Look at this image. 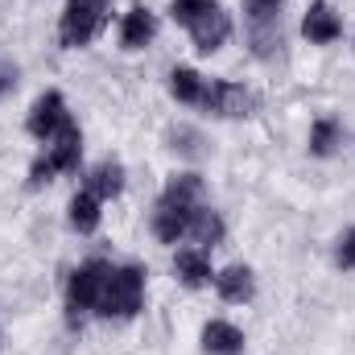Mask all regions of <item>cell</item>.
<instances>
[{
	"instance_id": "obj_1",
	"label": "cell",
	"mask_w": 355,
	"mask_h": 355,
	"mask_svg": "<svg viewBox=\"0 0 355 355\" xmlns=\"http://www.w3.org/2000/svg\"><path fill=\"white\" fill-rule=\"evenodd\" d=\"M141 306H145V268L141 265H112L95 314H99V318L128 322V318L141 314Z\"/></svg>"
},
{
	"instance_id": "obj_2",
	"label": "cell",
	"mask_w": 355,
	"mask_h": 355,
	"mask_svg": "<svg viewBox=\"0 0 355 355\" xmlns=\"http://www.w3.org/2000/svg\"><path fill=\"white\" fill-rule=\"evenodd\" d=\"M107 272H112V265L99 257L71 272V281H67V322L71 327H83V318L99 310V293H103Z\"/></svg>"
},
{
	"instance_id": "obj_3",
	"label": "cell",
	"mask_w": 355,
	"mask_h": 355,
	"mask_svg": "<svg viewBox=\"0 0 355 355\" xmlns=\"http://www.w3.org/2000/svg\"><path fill=\"white\" fill-rule=\"evenodd\" d=\"M112 12V0H67V12L58 21V42L67 50H79V46H91L95 33L103 29Z\"/></svg>"
},
{
	"instance_id": "obj_4",
	"label": "cell",
	"mask_w": 355,
	"mask_h": 355,
	"mask_svg": "<svg viewBox=\"0 0 355 355\" xmlns=\"http://www.w3.org/2000/svg\"><path fill=\"white\" fill-rule=\"evenodd\" d=\"M257 91H248L244 83H232V79H207L202 91V103L211 116H223V120H240V116H252L257 112Z\"/></svg>"
},
{
	"instance_id": "obj_5",
	"label": "cell",
	"mask_w": 355,
	"mask_h": 355,
	"mask_svg": "<svg viewBox=\"0 0 355 355\" xmlns=\"http://www.w3.org/2000/svg\"><path fill=\"white\" fill-rule=\"evenodd\" d=\"M67 120H71V112H67V99H62V91H46V95H37V99H33L25 128H29V137H33V141L50 145Z\"/></svg>"
},
{
	"instance_id": "obj_6",
	"label": "cell",
	"mask_w": 355,
	"mask_h": 355,
	"mask_svg": "<svg viewBox=\"0 0 355 355\" xmlns=\"http://www.w3.org/2000/svg\"><path fill=\"white\" fill-rule=\"evenodd\" d=\"M202 202H174V198H157V211H153V236L162 244H178L190 236V219Z\"/></svg>"
},
{
	"instance_id": "obj_7",
	"label": "cell",
	"mask_w": 355,
	"mask_h": 355,
	"mask_svg": "<svg viewBox=\"0 0 355 355\" xmlns=\"http://www.w3.org/2000/svg\"><path fill=\"white\" fill-rule=\"evenodd\" d=\"M58 174H75L79 170V162H83V132H79V124L75 120H67L62 128H58V137L46 145V153H42Z\"/></svg>"
},
{
	"instance_id": "obj_8",
	"label": "cell",
	"mask_w": 355,
	"mask_h": 355,
	"mask_svg": "<svg viewBox=\"0 0 355 355\" xmlns=\"http://www.w3.org/2000/svg\"><path fill=\"white\" fill-rule=\"evenodd\" d=\"M302 33H306V42H314V46H331V42L343 37V17H339L327 0H314V4L306 8V17H302Z\"/></svg>"
},
{
	"instance_id": "obj_9",
	"label": "cell",
	"mask_w": 355,
	"mask_h": 355,
	"mask_svg": "<svg viewBox=\"0 0 355 355\" xmlns=\"http://www.w3.org/2000/svg\"><path fill=\"white\" fill-rule=\"evenodd\" d=\"M153 37H157V12L145 8V4H132L120 21V46L124 50H145V46H153Z\"/></svg>"
},
{
	"instance_id": "obj_10",
	"label": "cell",
	"mask_w": 355,
	"mask_h": 355,
	"mask_svg": "<svg viewBox=\"0 0 355 355\" xmlns=\"http://www.w3.org/2000/svg\"><path fill=\"white\" fill-rule=\"evenodd\" d=\"M186 33L194 37V50H198V54H215V50H223L227 37H232V17H227L223 8H211V12H207L202 21H194Z\"/></svg>"
},
{
	"instance_id": "obj_11",
	"label": "cell",
	"mask_w": 355,
	"mask_h": 355,
	"mask_svg": "<svg viewBox=\"0 0 355 355\" xmlns=\"http://www.w3.org/2000/svg\"><path fill=\"white\" fill-rule=\"evenodd\" d=\"M215 289H219L223 302L244 306V302H252V293H257V277H252L248 265H227L223 272H215Z\"/></svg>"
},
{
	"instance_id": "obj_12",
	"label": "cell",
	"mask_w": 355,
	"mask_h": 355,
	"mask_svg": "<svg viewBox=\"0 0 355 355\" xmlns=\"http://www.w3.org/2000/svg\"><path fill=\"white\" fill-rule=\"evenodd\" d=\"M202 352L207 355H244V331L236 322L211 318L202 327Z\"/></svg>"
},
{
	"instance_id": "obj_13",
	"label": "cell",
	"mask_w": 355,
	"mask_h": 355,
	"mask_svg": "<svg viewBox=\"0 0 355 355\" xmlns=\"http://www.w3.org/2000/svg\"><path fill=\"white\" fill-rule=\"evenodd\" d=\"M174 272L182 277V285H190V289H202L207 281H215L207 248H178V257H174Z\"/></svg>"
},
{
	"instance_id": "obj_14",
	"label": "cell",
	"mask_w": 355,
	"mask_h": 355,
	"mask_svg": "<svg viewBox=\"0 0 355 355\" xmlns=\"http://www.w3.org/2000/svg\"><path fill=\"white\" fill-rule=\"evenodd\" d=\"M83 190H91L99 202L116 198V194L124 190V166H120V162H112V157H107V162H99V166L87 174V186H83Z\"/></svg>"
},
{
	"instance_id": "obj_15",
	"label": "cell",
	"mask_w": 355,
	"mask_h": 355,
	"mask_svg": "<svg viewBox=\"0 0 355 355\" xmlns=\"http://www.w3.org/2000/svg\"><path fill=\"white\" fill-rule=\"evenodd\" d=\"M202 91H207V79H202L194 67H174V71H170V95H174L178 103L198 107V103H202Z\"/></svg>"
},
{
	"instance_id": "obj_16",
	"label": "cell",
	"mask_w": 355,
	"mask_h": 355,
	"mask_svg": "<svg viewBox=\"0 0 355 355\" xmlns=\"http://www.w3.org/2000/svg\"><path fill=\"white\" fill-rule=\"evenodd\" d=\"M67 219H71V227H75L79 236H91V232L99 227V198H95L91 190H79V194L71 198V207H67Z\"/></svg>"
},
{
	"instance_id": "obj_17",
	"label": "cell",
	"mask_w": 355,
	"mask_h": 355,
	"mask_svg": "<svg viewBox=\"0 0 355 355\" xmlns=\"http://www.w3.org/2000/svg\"><path fill=\"white\" fill-rule=\"evenodd\" d=\"M223 219H219V211H211V207H198L194 211V219H190V236L198 240V248H215L219 240H223Z\"/></svg>"
},
{
	"instance_id": "obj_18",
	"label": "cell",
	"mask_w": 355,
	"mask_h": 355,
	"mask_svg": "<svg viewBox=\"0 0 355 355\" xmlns=\"http://www.w3.org/2000/svg\"><path fill=\"white\" fill-rule=\"evenodd\" d=\"M339 141H343L339 120H331V116L314 120V128H310V153H314V157H331V153L339 149Z\"/></svg>"
},
{
	"instance_id": "obj_19",
	"label": "cell",
	"mask_w": 355,
	"mask_h": 355,
	"mask_svg": "<svg viewBox=\"0 0 355 355\" xmlns=\"http://www.w3.org/2000/svg\"><path fill=\"white\" fill-rule=\"evenodd\" d=\"M162 198H174V202H202V178L198 174H174L166 182Z\"/></svg>"
},
{
	"instance_id": "obj_20",
	"label": "cell",
	"mask_w": 355,
	"mask_h": 355,
	"mask_svg": "<svg viewBox=\"0 0 355 355\" xmlns=\"http://www.w3.org/2000/svg\"><path fill=\"white\" fill-rule=\"evenodd\" d=\"M211 8H219V0H170V17L182 29H190L194 21H202Z\"/></svg>"
},
{
	"instance_id": "obj_21",
	"label": "cell",
	"mask_w": 355,
	"mask_h": 355,
	"mask_svg": "<svg viewBox=\"0 0 355 355\" xmlns=\"http://www.w3.org/2000/svg\"><path fill=\"white\" fill-rule=\"evenodd\" d=\"M281 4L285 0H244L248 25H281Z\"/></svg>"
},
{
	"instance_id": "obj_22",
	"label": "cell",
	"mask_w": 355,
	"mask_h": 355,
	"mask_svg": "<svg viewBox=\"0 0 355 355\" xmlns=\"http://www.w3.org/2000/svg\"><path fill=\"white\" fill-rule=\"evenodd\" d=\"M335 265L355 272V227H347V232L339 236V244H335Z\"/></svg>"
}]
</instances>
